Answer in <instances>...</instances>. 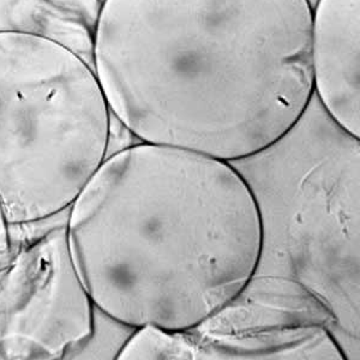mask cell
Wrapping results in <instances>:
<instances>
[{
	"label": "cell",
	"instance_id": "cell-2",
	"mask_svg": "<svg viewBox=\"0 0 360 360\" xmlns=\"http://www.w3.org/2000/svg\"><path fill=\"white\" fill-rule=\"evenodd\" d=\"M65 240L98 311L190 332L233 303L262 261V210L231 162L158 144L107 156L69 207Z\"/></svg>",
	"mask_w": 360,
	"mask_h": 360
},
{
	"label": "cell",
	"instance_id": "cell-6",
	"mask_svg": "<svg viewBox=\"0 0 360 360\" xmlns=\"http://www.w3.org/2000/svg\"><path fill=\"white\" fill-rule=\"evenodd\" d=\"M360 0H319L312 8L315 94L346 134L360 139Z\"/></svg>",
	"mask_w": 360,
	"mask_h": 360
},
{
	"label": "cell",
	"instance_id": "cell-5",
	"mask_svg": "<svg viewBox=\"0 0 360 360\" xmlns=\"http://www.w3.org/2000/svg\"><path fill=\"white\" fill-rule=\"evenodd\" d=\"M312 302L298 310L274 304L240 307L233 302L188 332L196 359H346L328 327L334 316L307 317L329 312L319 300Z\"/></svg>",
	"mask_w": 360,
	"mask_h": 360
},
{
	"label": "cell",
	"instance_id": "cell-3",
	"mask_svg": "<svg viewBox=\"0 0 360 360\" xmlns=\"http://www.w3.org/2000/svg\"><path fill=\"white\" fill-rule=\"evenodd\" d=\"M111 111L95 71L40 34L0 30V212L10 226L69 209L107 158Z\"/></svg>",
	"mask_w": 360,
	"mask_h": 360
},
{
	"label": "cell",
	"instance_id": "cell-4",
	"mask_svg": "<svg viewBox=\"0 0 360 360\" xmlns=\"http://www.w3.org/2000/svg\"><path fill=\"white\" fill-rule=\"evenodd\" d=\"M94 326L65 229L53 232L20 258L0 290V359L75 358Z\"/></svg>",
	"mask_w": 360,
	"mask_h": 360
},
{
	"label": "cell",
	"instance_id": "cell-1",
	"mask_svg": "<svg viewBox=\"0 0 360 360\" xmlns=\"http://www.w3.org/2000/svg\"><path fill=\"white\" fill-rule=\"evenodd\" d=\"M91 58L136 139L227 162L280 143L315 95L309 0H103Z\"/></svg>",
	"mask_w": 360,
	"mask_h": 360
},
{
	"label": "cell",
	"instance_id": "cell-7",
	"mask_svg": "<svg viewBox=\"0 0 360 360\" xmlns=\"http://www.w3.org/2000/svg\"><path fill=\"white\" fill-rule=\"evenodd\" d=\"M118 360L196 359V346L188 332H168L154 326L135 328L119 348Z\"/></svg>",
	"mask_w": 360,
	"mask_h": 360
}]
</instances>
